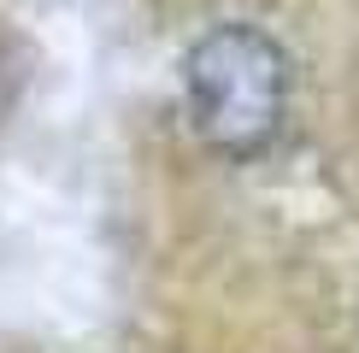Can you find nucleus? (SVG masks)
<instances>
[{
    "label": "nucleus",
    "instance_id": "obj_1",
    "mask_svg": "<svg viewBox=\"0 0 359 353\" xmlns=\"http://www.w3.org/2000/svg\"><path fill=\"white\" fill-rule=\"evenodd\" d=\"M294 100V65L259 24H212L183 53L189 130L218 159H259L283 136Z\"/></svg>",
    "mask_w": 359,
    "mask_h": 353
},
{
    "label": "nucleus",
    "instance_id": "obj_2",
    "mask_svg": "<svg viewBox=\"0 0 359 353\" xmlns=\"http://www.w3.org/2000/svg\"><path fill=\"white\" fill-rule=\"evenodd\" d=\"M12 95H18V71H12L6 48H0V124H6V112H12Z\"/></svg>",
    "mask_w": 359,
    "mask_h": 353
}]
</instances>
